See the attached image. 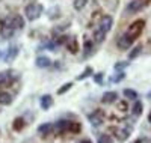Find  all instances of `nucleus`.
<instances>
[{
  "instance_id": "4",
  "label": "nucleus",
  "mask_w": 151,
  "mask_h": 143,
  "mask_svg": "<svg viewBox=\"0 0 151 143\" xmlns=\"http://www.w3.org/2000/svg\"><path fill=\"white\" fill-rule=\"evenodd\" d=\"M112 26H113V18L110 15H104V17H101V20L98 23V29L103 30L104 33H107L112 29Z\"/></svg>"
},
{
  "instance_id": "5",
  "label": "nucleus",
  "mask_w": 151,
  "mask_h": 143,
  "mask_svg": "<svg viewBox=\"0 0 151 143\" xmlns=\"http://www.w3.org/2000/svg\"><path fill=\"white\" fill-rule=\"evenodd\" d=\"M133 41H134V39H132L127 33H124L122 36L118 38V47L122 48V50H127V48H130V45L133 44Z\"/></svg>"
},
{
  "instance_id": "28",
  "label": "nucleus",
  "mask_w": 151,
  "mask_h": 143,
  "mask_svg": "<svg viewBox=\"0 0 151 143\" xmlns=\"http://www.w3.org/2000/svg\"><path fill=\"white\" fill-rule=\"evenodd\" d=\"M124 77H125V74H124L122 71H119V72H118L116 75H113L110 80H112L113 83H116V82H121V80H124Z\"/></svg>"
},
{
  "instance_id": "21",
  "label": "nucleus",
  "mask_w": 151,
  "mask_h": 143,
  "mask_svg": "<svg viewBox=\"0 0 151 143\" xmlns=\"http://www.w3.org/2000/svg\"><path fill=\"white\" fill-rule=\"evenodd\" d=\"M142 53V45H136L132 51H130V54H129V59L132 60V59H136L137 56H139Z\"/></svg>"
},
{
  "instance_id": "31",
  "label": "nucleus",
  "mask_w": 151,
  "mask_h": 143,
  "mask_svg": "<svg viewBox=\"0 0 151 143\" xmlns=\"http://www.w3.org/2000/svg\"><path fill=\"white\" fill-rule=\"evenodd\" d=\"M71 86H73L71 83H65L64 86H62V87H60V89L58 90V94H59V95H62V94H65L67 90H70V89H71Z\"/></svg>"
},
{
  "instance_id": "32",
  "label": "nucleus",
  "mask_w": 151,
  "mask_h": 143,
  "mask_svg": "<svg viewBox=\"0 0 151 143\" xmlns=\"http://www.w3.org/2000/svg\"><path fill=\"white\" fill-rule=\"evenodd\" d=\"M94 80H95L98 84H101V83H103V74H101V72H100V74H95V75H94Z\"/></svg>"
},
{
  "instance_id": "1",
  "label": "nucleus",
  "mask_w": 151,
  "mask_h": 143,
  "mask_svg": "<svg viewBox=\"0 0 151 143\" xmlns=\"http://www.w3.org/2000/svg\"><path fill=\"white\" fill-rule=\"evenodd\" d=\"M42 11H44V8H42L41 3L33 2V3H30V5L26 6V9H24V14H26V18H27L29 21H35V20H38V18L41 17Z\"/></svg>"
},
{
  "instance_id": "22",
  "label": "nucleus",
  "mask_w": 151,
  "mask_h": 143,
  "mask_svg": "<svg viewBox=\"0 0 151 143\" xmlns=\"http://www.w3.org/2000/svg\"><path fill=\"white\" fill-rule=\"evenodd\" d=\"M86 3H88V0H74V2H73V6H74V9L82 11V9L86 6Z\"/></svg>"
},
{
  "instance_id": "2",
  "label": "nucleus",
  "mask_w": 151,
  "mask_h": 143,
  "mask_svg": "<svg viewBox=\"0 0 151 143\" xmlns=\"http://www.w3.org/2000/svg\"><path fill=\"white\" fill-rule=\"evenodd\" d=\"M144 26H145V21L144 20H136L134 23H132V26L127 30V35L132 38V39H136L144 30Z\"/></svg>"
},
{
  "instance_id": "10",
  "label": "nucleus",
  "mask_w": 151,
  "mask_h": 143,
  "mask_svg": "<svg viewBox=\"0 0 151 143\" xmlns=\"http://www.w3.org/2000/svg\"><path fill=\"white\" fill-rule=\"evenodd\" d=\"M132 131H133L132 127H125V128H122V129H118V131H116V139H118L119 142H125V140L129 139V136H130Z\"/></svg>"
},
{
  "instance_id": "25",
  "label": "nucleus",
  "mask_w": 151,
  "mask_h": 143,
  "mask_svg": "<svg viewBox=\"0 0 151 143\" xmlns=\"http://www.w3.org/2000/svg\"><path fill=\"white\" fill-rule=\"evenodd\" d=\"M98 143H113V139L109 134H101L98 137Z\"/></svg>"
},
{
  "instance_id": "3",
  "label": "nucleus",
  "mask_w": 151,
  "mask_h": 143,
  "mask_svg": "<svg viewBox=\"0 0 151 143\" xmlns=\"http://www.w3.org/2000/svg\"><path fill=\"white\" fill-rule=\"evenodd\" d=\"M88 119H89V122H91L94 127L101 125V124L104 122V112H103V110H95L94 113H91L89 116H88Z\"/></svg>"
},
{
  "instance_id": "6",
  "label": "nucleus",
  "mask_w": 151,
  "mask_h": 143,
  "mask_svg": "<svg viewBox=\"0 0 151 143\" xmlns=\"http://www.w3.org/2000/svg\"><path fill=\"white\" fill-rule=\"evenodd\" d=\"M142 8H144V0H132V2L127 5V9H125V12L134 14V12L141 11Z\"/></svg>"
},
{
  "instance_id": "23",
  "label": "nucleus",
  "mask_w": 151,
  "mask_h": 143,
  "mask_svg": "<svg viewBox=\"0 0 151 143\" xmlns=\"http://www.w3.org/2000/svg\"><path fill=\"white\" fill-rule=\"evenodd\" d=\"M124 97L129 98V99H136L137 98V94L134 92L133 89H124Z\"/></svg>"
},
{
  "instance_id": "33",
  "label": "nucleus",
  "mask_w": 151,
  "mask_h": 143,
  "mask_svg": "<svg viewBox=\"0 0 151 143\" xmlns=\"http://www.w3.org/2000/svg\"><path fill=\"white\" fill-rule=\"evenodd\" d=\"M136 143H151V140L147 139V137H142V139H139V140H136Z\"/></svg>"
},
{
  "instance_id": "16",
  "label": "nucleus",
  "mask_w": 151,
  "mask_h": 143,
  "mask_svg": "<svg viewBox=\"0 0 151 143\" xmlns=\"http://www.w3.org/2000/svg\"><path fill=\"white\" fill-rule=\"evenodd\" d=\"M40 104H41V107L44 109V110H48L50 107L53 106V98L50 97V95H44L42 98H41V101H40Z\"/></svg>"
},
{
  "instance_id": "26",
  "label": "nucleus",
  "mask_w": 151,
  "mask_h": 143,
  "mask_svg": "<svg viewBox=\"0 0 151 143\" xmlns=\"http://www.w3.org/2000/svg\"><path fill=\"white\" fill-rule=\"evenodd\" d=\"M91 74H92V68H91V66H88L80 75H77V80H83V79H86V77H89Z\"/></svg>"
},
{
  "instance_id": "13",
  "label": "nucleus",
  "mask_w": 151,
  "mask_h": 143,
  "mask_svg": "<svg viewBox=\"0 0 151 143\" xmlns=\"http://www.w3.org/2000/svg\"><path fill=\"white\" fill-rule=\"evenodd\" d=\"M12 77H14V72H12V71H3V72H0V86L8 84L12 80Z\"/></svg>"
},
{
  "instance_id": "27",
  "label": "nucleus",
  "mask_w": 151,
  "mask_h": 143,
  "mask_svg": "<svg viewBox=\"0 0 151 143\" xmlns=\"http://www.w3.org/2000/svg\"><path fill=\"white\" fill-rule=\"evenodd\" d=\"M80 124H77V122H70V128H68V131H71V133H79L80 131Z\"/></svg>"
},
{
  "instance_id": "12",
  "label": "nucleus",
  "mask_w": 151,
  "mask_h": 143,
  "mask_svg": "<svg viewBox=\"0 0 151 143\" xmlns=\"http://www.w3.org/2000/svg\"><path fill=\"white\" fill-rule=\"evenodd\" d=\"M67 47H68V50L71 51L73 54H76L79 51V44H77V39H76L74 36H71V38H68L67 36Z\"/></svg>"
},
{
  "instance_id": "30",
  "label": "nucleus",
  "mask_w": 151,
  "mask_h": 143,
  "mask_svg": "<svg viewBox=\"0 0 151 143\" xmlns=\"http://www.w3.org/2000/svg\"><path fill=\"white\" fill-rule=\"evenodd\" d=\"M129 62H118V63H115V69L116 71H121V69H125V68H127L129 66Z\"/></svg>"
},
{
  "instance_id": "29",
  "label": "nucleus",
  "mask_w": 151,
  "mask_h": 143,
  "mask_svg": "<svg viewBox=\"0 0 151 143\" xmlns=\"http://www.w3.org/2000/svg\"><path fill=\"white\" fill-rule=\"evenodd\" d=\"M23 127H24V121H23V119H20V118H18V119H15V121H14V129L20 131V129H21Z\"/></svg>"
},
{
  "instance_id": "17",
  "label": "nucleus",
  "mask_w": 151,
  "mask_h": 143,
  "mask_svg": "<svg viewBox=\"0 0 151 143\" xmlns=\"http://www.w3.org/2000/svg\"><path fill=\"white\" fill-rule=\"evenodd\" d=\"M55 128L58 129L59 133H65V131H68V128H70V121H59L55 125Z\"/></svg>"
},
{
  "instance_id": "24",
  "label": "nucleus",
  "mask_w": 151,
  "mask_h": 143,
  "mask_svg": "<svg viewBox=\"0 0 151 143\" xmlns=\"http://www.w3.org/2000/svg\"><path fill=\"white\" fill-rule=\"evenodd\" d=\"M92 47H94V44L91 42V41H86L85 42V45H83V50H85V56L88 57L91 53H92Z\"/></svg>"
},
{
  "instance_id": "9",
  "label": "nucleus",
  "mask_w": 151,
  "mask_h": 143,
  "mask_svg": "<svg viewBox=\"0 0 151 143\" xmlns=\"http://www.w3.org/2000/svg\"><path fill=\"white\" fill-rule=\"evenodd\" d=\"M14 32H15V29L11 27L9 24H3L2 29H0V35H2L3 39H9V38H12L14 36Z\"/></svg>"
},
{
  "instance_id": "20",
  "label": "nucleus",
  "mask_w": 151,
  "mask_h": 143,
  "mask_svg": "<svg viewBox=\"0 0 151 143\" xmlns=\"http://www.w3.org/2000/svg\"><path fill=\"white\" fill-rule=\"evenodd\" d=\"M142 110H144L142 102H141V101H136L134 106L132 107V113H133L134 116H139V114H142Z\"/></svg>"
},
{
  "instance_id": "18",
  "label": "nucleus",
  "mask_w": 151,
  "mask_h": 143,
  "mask_svg": "<svg viewBox=\"0 0 151 143\" xmlns=\"http://www.w3.org/2000/svg\"><path fill=\"white\" fill-rule=\"evenodd\" d=\"M104 38H106V33H104L103 30L97 29V30L94 32V42H97V44H101V42L104 41Z\"/></svg>"
},
{
  "instance_id": "19",
  "label": "nucleus",
  "mask_w": 151,
  "mask_h": 143,
  "mask_svg": "<svg viewBox=\"0 0 151 143\" xmlns=\"http://www.w3.org/2000/svg\"><path fill=\"white\" fill-rule=\"evenodd\" d=\"M11 102H12V97L8 92H0V104H3V106H9Z\"/></svg>"
},
{
  "instance_id": "8",
  "label": "nucleus",
  "mask_w": 151,
  "mask_h": 143,
  "mask_svg": "<svg viewBox=\"0 0 151 143\" xmlns=\"http://www.w3.org/2000/svg\"><path fill=\"white\" fill-rule=\"evenodd\" d=\"M6 24H9L11 27H14V29H23L24 27V20L21 18V15H14L9 20V23H6Z\"/></svg>"
},
{
  "instance_id": "15",
  "label": "nucleus",
  "mask_w": 151,
  "mask_h": 143,
  "mask_svg": "<svg viewBox=\"0 0 151 143\" xmlns=\"http://www.w3.org/2000/svg\"><path fill=\"white\" fill-rule=\"evenodd\" d=\"M36 66L38 68H47V66H50V65H52V60H50L47 56H40L36 59Z\"/></svg>"
},
{
  "instance_id": "34",
  "label": "nucleus",
  "mask_w": 151,
  "mask_h": 143,
  "mask_svg": "<svg viewBox=\"0 0 151 143\" xmlns=\"http://www.w3.org/2000/svg\"><path fill=\"white\" fill-rule=\"evenodd\" d=\"M80 143H91L89 140H83V142H80Z\"/></svg>"
},
{
  "instance_id": "36",
  "label": "nucleus",
  "mask_w": 151,
  "mask_h": 143,
  "mask_svg": "<svg viewBox=\"0 0 151 143\" xmlns=\"http://www.w3.org/2000/svg\"><path fill=\"white\" fill-rule=\"evenodd\" d=\"M148 121H150V122H151V113H150V114H148Z\"/></svg>"
},
{
  "instance_id": "14",
  "label": "nucleus",
  "mask_w": 151,
  "mask_h": 143,
  "mask_svg": "<svg viewBox=\"0 0 151 143\" xmlns=\"http://www.w3.org/2000/svg\"><path fill=\"white\" fill-rule=\"evenodd\" d=\"M116 99H118V94L116 92H106L103 95V98H101V101L104 104H112V102H115Z\"/></svg>"
},
{
  "instance_id": "11",
  "label": "nucleus",
  "mask_w": 151,
  "mask_h": 143,
  "mask_svg": "<svg viewBox=\"0 0 151 143\" xmlns=\"http://www.w3.org/2000/svg\"><path fill=\"white\" fill-rule=\"evenodd\" d=\"M55 131V125L53 124H42L38 127V133L42 134V136H48Z\"/></svg>"
},
{
  "instance_id": "35",
  "label": "nucleus",
  "mask_w": 151,
  "mask_h": 143,
  "mask_svg": "<svg viewBox=\"0 0 151 143\" xmlns=\"http://www.w3.org/2000/svg\"><path fill=\"white\" fill-rule=\"evenodd\" d=\"M3 57V53H2V50H0V59H2Z\"/></svg>"
},
{
  "instance_id": "7",
  "label": "nucleus",
  "mask_w": 151,
  "mask_h": 143,
  "mask_svg": "<svg viewBox=\"0 0 151 143\" xmlns=\"http://www.w3.org/2000/svg\"><path fill=\"white\" fill-rule=\"evenodd\" d=\"M18 51H20V50H18V47H17V45L9 47V48H8V51H6V54L3 56L5 62H8V63H9V62H12V60H14V59L18 56Z\"/></svg>"
}]
</instances>
